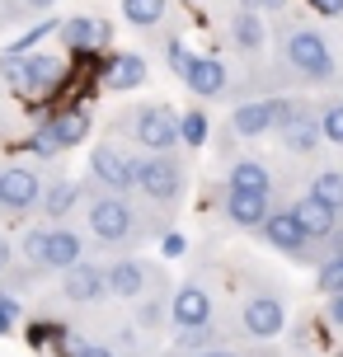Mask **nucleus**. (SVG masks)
Returning a JSON list of instances; mask_svg holds the SVG:
<instances>
[{"label": "nucleus", "mask_w": 343, "mask_h": 357, "mask_svg": "<svg viewBox=\"0 0 343 357\" xmlns=\"http://www.w3.org/2000/svg\"><path fill=\"white\" fill-rule=\"evenodd\" d=\"M287 207L296 212L301 231H306L310 240L320 245V259H325V245H329V235L339 231V221H343V216H339V212H329L325 202H320V197H310V193H296V197L287 202Z\"/></svg>", "instance_id": "25"}, {"label": "nucleus", "mask_w": 343, "mask_h": 357, "mask_svg": "<svg viewBox=\"0 0 343 357\" xmlns=\"http://www.w3.org/2000/svg\"><path fill=\"white\" fill-rule=\"evenodd\" d=\"M268 19L259 15V10H231L226 15V43H231L235 56H245V61H259L264 56V47H268Z\"/></svg>", "instance_id": "20"}, {"label": "nucleus", "mask_w": 343, "mask_h": 357, "mask_svg": "<svg viewBox=\"0 0 343 357\" xmlns=\"http://www.w3.org/2000/svg\"><path fill=\"white\" fill-rule=\"evenodd\" d=\"M104 278H109L113 301L132 305L137 296L151 291L155 278H160V264H151V259H142V254H109V259H104Z\"/></svg>", "instance_id": "14"}, {"label": "nucleus", "mask_w": 343, "mask_h": 357, "mask_svg": "<svg viewBox=\"0 0 343 357\" xmlns=\"http://www.w3.org/2000/svg\"><path fill=\"white\" fill-rule=\"evenodd\" d=\"M179 80L188 85V94L193 99H226L235 89V66L226 61V56H198V52H188V61L179 66Z\"/></svg>", "instance_id": "15"}, {"label": "nucleus", "mask_w": 343, "mask_h": 357, "mask_svg": "<svg viewBox=\"0 0 343 357\" xmlns=\"http://www.w3.org/2000/svg\"><path fill=\"white\" fill-rule=\"evenodd\" d=\"M43 165L38 160H10L0 165V212L5 216H29L38 212V197H43Z\"/></svg>", "instance_id": "13"}, {"label": "nucleus", "mask_w": 343, "mask_h": 357, "mask_svg": "<svg viewBox=\"0 0 343 357\" xmlns=\"http://www.w3.org/2000/svg\"><path fill=\"white\" fill-rule=\"evenodd\" d=\"M85 254H90V235L80 231L75 221L52 226V231H47V254H43V278H47V273H66V268H75Z\"/></svg>", "instance_id": "21"}, {"label": "nucleus", "mask_w": 343, "mask_h": 357, "mask_svg": "<svg viewBox=\"0 0 343 357\" xmlns=\"http://www.w3.org/2000/svg\"><path fill=\"white\" fill-rule=\"evenodd\" d=\"M183 357H259V343H217L202 353H183Z\"/></svg>", "instance_id": "36"}, {"label": "nucleus", "mask_w": 343, "mask_h": 357, "mask_svg": "<svg viewBox=\"0 0 343 357\" xmlns=\"http://www.w3.org/2000/svg\"><path fill=\"white\" fill-rule=\"evenodd\" d=\"M273 52H277V80L287 89H339L343 85V61L334 52L329 33L315 19L282 15L273 24Z\"/></svg>", "instance_id": "1"}, {"label": "nucleus", "mask_w": 343, "mask_h": 357, "mask_svg": "<svg viewBox=\"0 0 343 357\" xmlns=\"http://www.w3.org/2000/svg\"><path fill=\"white\" fill-rule=\"evenodd\" d=\"M75 334L71 320H56V315H33L29 320V329H24V343L33 348V353H56L61 343Z\"/></svg>", "instance_id": "26"}, {"label": "nucleus", "mask_w": 343, "mask_h": 357, "mask_svg": "<svg viewBox=\"0 0 343 357\" xmlns=\"http://www.w3.org/2000/svg\"><path fill=\"white\" fill-rule=\"evenodd\" d=\"M137 165H142V151L104 132V142L90 146V174L85 178L104 193H132L137 188Z\"/></svg>", "instance_id": "10"}, {"label": "nucleus", "mask_w": 343, "mask_h": 357, "mask_svg": "<svg viewBox=\"0 0 343 357\" xmlns=\"http://www.w3.org/2000/svg\"><path fill=\"white\" fill-rule=\"evenodd\" d=\"M226 188L235 193H259V197H273L277 202V174L264 155H235L226 165Z\"/></svg>", "instance_id": "22"}, {"label": "nucleus", "mask_w": 343, "mask_h": 357, "mask_svg": "<svg viewBox=\"0 0 343 357\" xmlns=\"http://www.w3.org/2000/svg\"><path fill=\"white\" fill-rule=\"evenodd\" d=\"M273 118H277V94H259V99H240L226 127L235 142H264V137H273Z\"/></svg>", "instance_id": "19"}, {"label": "nucleus", "mask_w": 343, "mask_h": 357, "mask_svg": "<svg viewBox=\"0 0 343 357\" xmlns=\"http://www.w3.org/2000/svg\"><path fill=\"white\" fill-rule=\"evenodd\" d=\"M169 291H174V287H169V278H165V268H160V278L151 282V291L127 305V320L137 324L151 343H160L165 334H169Z\"/></svg>", "instance_id": "17"}, {"label": "nucleus", "mask_w": 343, "mask_h": 357, "mask_svg": "<svg viewBox=\"0 0 343 357\" xmlns=\"http://www.w3.org/2000/svg\"><path fill=\"white\" fill-rule=\"evenodd\" d=\"M160 250H165V259H179V254L188 250V240H183L179 231H165L160 235Z\"/></svg>", "instance_id": "39"}, {"label": "nucleus", "mask_w": 343, "mask_h": 357, "mask_svg": "<svg viewBox=\"0 0 343 357\" xmlns=\"http://www.w3.org/2000/svg\"><path fill=\"white\" fill-rule=\"evenodd\" d=\"M320 108V132H325V146H339L343 151V85L325 89V99H315Z\"/></svg>", "instance_id": "28"}, {"label": "nucleus", "mask_w": 343, "mask_h": 357, "mask_svg": "<svg viewBox=\"0 0 343 357\" xmlns=\"http://www.w3.org/2000/svg\"><path fill=\"white\" fill-rule=\"evenodd\" d=\"M85 197H90V178L47 174L43 197H38V212H43V221H47V226H61V221H71V216L85 207Z\"/></svg>", "instance_id": "16"}, {"label": "nucleus", "mask_w": 343, "mask_h": 357, "mask_svg": "<svg viewBox=\"0 0 343 357\" xmlns=\"http://www.w3.org/2000/svg\"><path fill=\"white\" fill-rule=\"evenodd\" d=\"M169 357H174V353H169Z\"/></svg>", "instance_id": "46"}, {"label": "nucleus", "mask_w": 343, "mask_h": 357, "mask_svg": "<svg viewBox=\"0 0 343 357\" xmlns=\"http://www.w3.org/2000/svg\"><path fill=\"white\" fill-rule=\"evenodd\" d=\"M183 193H188V160L183 151H160V155H142L137 165V188L132 197H142L151 212L174 216L179 212Z\"/></svg>", "instance_id": "6"}, {"label": "nucleus", "mask_w": 343, "mask_h": 357, "mask_svg": "<svg viewBox=\"0 0 343 357\" xmlns=\"http://www.w3.org/2000/svg\"><path fill=\"white\" fill-rule=\"evenodd\" d=\"M315 291H320V296L343 291V254H329V259L315 264Z\"/></svg>", "instance_id": "33"}, {"label": "nucleus", "mask_w": 343, "mask_h": 357, "mask_svg": "<svg viewBox=\"0 0 343 357\" xmlns=\"http://www.w3.org/2000/svg\"><path fill=\"white\" fill-rule=\"evenodd\" d=\"M123 19L132 29L151 33V29H160L165 19H169V0H123Z\"/></svg>", "instance_id": "30"}, {"label": "nucleus", "mask_w": 343, "mask_h": 357, "mask_svg": "<svg viewBox=\"0 0 343 357\" xmlns=\"http://www.w3.org/2000/svg\"><path fill=\"white\" fill-rule=\"evenodd\" d=\"M85 235L90 245H99L104 254H137L146 240H160L169 231V216L151 212L142 197L132 193H104L90 183V197H85Z\"/></svg>", "instance_id": "2"}, {"label": "nucleus", "mask_w": 343, "mask_h": 357, "mask_svg": "<svg viewBox=\"0 0 343 357\" xmlns=\"http://www.w3.org/2000/svg\"><path fill=\"white\" fill-rule=\"evenodd\" d=\"M56 29H61V24L43 15V19H38V24H33V29H29L24 38H15V43H10V52H38V43H43V38H52Z\"/></svg>", "instance_id": "35"}, {"label": "nucleus", "mask_w": 343, "mask_h": 357, "mask_svg": "<svg viewBox=\"0 0 343 357\" xmlns=\"http://www.w3.org/2000/svg\"><path fill=\"white\" fill-rule=\"evenodd\" d=\"M47 221H38V226H29V231L19 235V245H15V254H19V264L29 268V273H38V282H43V254H47Z\"/></svg>", "instance_id": "29"}, {"label": "nucleus", "mask_w": 343, "mask_h": 357, "mask_svg": "<svg viewBox=\"0 0 343 357\" xmlns=\"http://www.w3.org/2000/svg\"><path fill=\"white\" fill-rule=\"evenodd\" d=\"M273 142L282 146L291 160H310V155L325 146V132H320V108H315V99H310V94H301V89L277 94Z\"/></svg>", "instance_id": "8"}, {"label": "nucleus", "mask_w": 343, "mask_h": 357, "mask_svg": "<svg viewBox=\"0 0 343 357\" xmlns=\"http://www.w3.org/2000/svg\"><path fill=\"white\" fill-rule=\"evenodd\" d=\"M151 80V66H146L142 52H113L99 61V85L113 89V94H132Z\"/></svg>", "instance_id": "23"}, {"label": "nucleus", "mask_w": 343, "mask_h": 357, "mask_svg": "<svg viewBox=\"0 0 343 357\" xmlns=\"http://www.w3.org/2000/svg\"><path fill=\"white\" fill-rule=\"evenodd\" d=\"M52 357H118V353H113L99 334H71V339L61 343Z\"/></svg>", "instance_id": "32"}, {"label": "nucleus", "mask_w": 343, "mask_h": 357, "mask_svg": "<svg viewBox=\"0 0 343 357\" xmlns=\"http://www.w3.org/2000/svg\"><path fill=\"white\" fill-rule=\"evenodd\" d=\"M90 137V108L80 104V99H71V104L52 108L43 123L19 142V151H24V160H56V155H66V151H75V146Z\"/></svg>", "instance_id": "7"}, {"label": "nucleus", "mask_w": 343, "mask_h": 357, "mask_svg": "<svg viewBox=\"0 0 343 357\" xmlns=\"http://www.w3.org/2000/svg\"><path fill=\"white\" fill-rule=\"evenodd\" d=\"M221 282L207 264H198L183 282H174L169 291V334L179 329H198V324H212L221 315Z\"/></svg>", "instance_id": "9"}, {"label": "nucleus", "mask_w": 343, "mask_h": 357, "mask_svg": "<svg viewBox=\"0 0 343 357\" xmlns=\"http://www.w3.org/2000/svg\"><path fill=\"white\" fill-rule=\"evenodd\" d=\"M15 264H19V254H15V240H10V235H0V278H5V273H10Z\"/></svg>", "instance_id": "40"}, {"label": "nucleus", "mask_w": 343, "mask_h": 357, "mask_svg": "<svg viewBox=\"0 0 343 357\" xmlns=\"http://www.w3.org/2000/svg\"><path fill=\"white\" fill-rule=\"evenodd\" d=\"M287 296L282 287L264 278V273H245L240 282V301H235L231 320H235V334L240 343H273L282 329H287Z\"/></svg>", "instance_id": "3"}, {"label": "nucleus", "mask_w": 343, "mask_h": 357, "mask_svg": "<svg viewBox=\"0 0 343 357\" xmlns=\"http://www.w3.org/2000/svg\"><path fill=\"white\" fill-rule=\"evenodd\" d=\"M339 61H343V56H339Z\"/></svg>", "instance_id": "45"}, {"label": "nucleus", "mask_w": 343, "mask_h": 357, "mask_svg": "<svg viewBox=\"0 0 343 357\" xmlns=\"http://www.w3.org/2000/svg\"><path fill=\"white\" fill-rule=\"evenodd\" d=\"M320 320H325V329H334V334H343V291H334V296H325V310H320Z\"/></svg>", "instance_id": "37"}, {"label": "nucleus", "mask_w": 343, "mask_h": 357, "mask_svg": "<svg viewBox=\"0 0 343 357\" xmlns=\"http://www.w3.org/2000/svg\"><path fill=\"white\" fill-rule=\"evenodd\" d=\"M56 38L66 43L71 56H104L113 47V24L99 19V15H71L56 29Z\"/></svg>", "instance_id": "18"}, {"label": "nucleus", "mask_w": 343, "mask_h": 357, "mask_svg": "<svg viewBox=\"0 0 343 357\" xmlns=\"http://www.w3.org/2000/svg\"><path fill=\"white\" fill-rule=\"evenodd\" d=\"M259 357H287V353H277L273 343H259Z\"/></svg>", "instance_id": "42"}, {"label": "nucleus", "mask_w": 343, "mask_h": 357, "mask_svg": "<svg viewBox=\"0 0 343 357\" xmlns=\"http://www.w3.org/2000/svg\"><path fill=\"white\" fill-rule=\"evenodd\" d=\"M207 137H212V123H207V113H202L198 104L188 108V113H179V146H207Z\"/></svg>", "instance_id": "31"}, {"label": "nucleus", "mask_w": 343, "mask_h": 357, "mask_svg": "<svg viewBox=\"0 0 343 357\" xmlns=\"http://www.w3.org/2000/svg\"><path fill=\"white\" fill-rule=\"evenodd\" d=\"M273 207H277L273 197L221 188V216H226V226H235V231H259V226H264V216H268Z\"/></svg>", "instance_id": "24"}, {"label": "nucleus", "mask_w": 343, "mask_h": 357, "mask_svg": "<svg viewBox=\"0 0 343 357\" xmlns=\"http://www.w3.org/2000/svg\"><path fill=\"white\" fill-rule=\"evenodd\" d=\"M56 301L66 310H94L109 301V278H104V259H80L75 268L56 273Z\"/></svg>", "instance_id": "12"}, {"label": "nucleus", "mask_w": 343, "mask_h": 357, "mask_svg": "<svg viewBox=\"0 0 343 357\" xmlns=\"http://www.w3.org/2000/svg\"><path fill=\"white\" fill-rule=\"evenodd\" d=\"M301 5L320 19H343V0H301Z\"/></svg>", "instance_id": "38"}, {"label": "nucleus", "mask_w": 343, "mask_h": 357, "mask_svg": "<svg viewBox=\"0 0 343 357\" xmlns=\"http://www.w3.org/2000/svg\"><path fill=\"white\" fill-rule=\"evenodd\" d=\"M301 357H315V353H301Z\"/></svg>", "instance_id": "44"}, {"label": "nucleus", "mask_w": 343, "mask_h": 357, "mask_svg": "<svg viewBox=\"0 0 343 357\" xmlns=\"http://www.w3.org/2000/svg\"><path fill=\"white\" fill-rule=\"evenodd\" d=\"M0 80L15 89L24 104H52L71 85V66L52 52H5L0 56Z\"/></svg>", "instance_id": "5"}, {"label": "nucleus", "mask_w": 343, "mask_h": 357, "mask_svg": "<svg viewBox=\"0 0 343 357\" xmlns=\"http://www.w3.org/2000/svg\"><path fill=\"white\" fill-rule=\"evenodd\" d=\"M109 137L137 146L142 155H160V151H183L179 146V113L165 99H146V104H127L109 123Z\"/></svg>", "instance_id": "4"}, {"label": "nucleus", "mask_w": 343, "mask_h": 357, "mask_svg": "<svg viewBox=\"0 0 343 357\" xmlns=\"http://www.w3.org/2000/svg\"><path fill=\"white\" fill-rule=\"evenodd\" d=\"M306 193L343 216V165H315V174L306 178Z\"/></svg>", "instance_id": "27"}, {"label": "nucleus", "mask_w": 343, "mask_h": 357, "mask_svg": "<svg viewBox=\"0 0 343 357\" xmlns=\"http://www.w3.org/2000/svg\"><path fill=\"white\" fill-rule=\"evenodd\" d=\"M254 235H259V240H264L273 254L291 259V264H306V268L320 264V245H315V240L301 231V221H296V212H291L287 202H277V207L264 216V226H259Z\"/></svg>", "instance_id": "11"}, {"label": "nucleus", "mask_w": 343, "mask_h": 357, "mask_svg": "<svg viewBox=\"0 0 343 357\" xmlns=\"http://www.w3.org/2000/svg\"><path fill=\"white\" fill-rule=\"evenodd\" d=\"M56 0H0V19L15 24V19H43Z\"/></svg>", "instance_id": "34"}, {"label": "nucleus", "mask_w": 343, "mask_h": 357, "mask_svg": "<svg viewBox=\"0 0 343 357\" xmlns=\"http://www.w3.org/2000/svg\"><path fill=\"white\" fill-rule=\"evenodd\" d=\"M291 10V0H259V15L264 19H282Z\"/></svg>", "instance_id": "41"}, {"label": "nucleus", "mask_w": 343, "mask_h": 357, "mask_svg": "<svg viewBox=\"0 0 343 357\" xmlns=\"http://www.w3.org/2000/svg\"><path fill=\"white\" fill-rule=\"evenodd\" d=\"M10 329H15V320H10V315L0 310V334H10Z\"/></svg>", "instance_id": "43"}]
</instances>
